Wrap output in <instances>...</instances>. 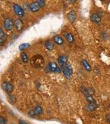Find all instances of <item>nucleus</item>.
I'll return each instance as SVG.
<instances>
[{
	"mask_svg": "<svg viewBox=\"0 0 110 124\" xmlns=\"http://www.w3.org/2000/svg\"><path fill=\"white\" fill-rule=\"evenodd\" d=\"M30 63L32 66L37 68H42L44 66L45 61H44L42 56H41L39 54H37L31 58Z\"/></svg>",
	"mask_w": 110,
	"mask_h": 124,
	"instance_id": "nucleus-1",
	"label": "nucleus"
},
{
	"mask_svg": "<svg viewBox=\"0 0 110 124\" xmlns=\"http://www.w3.org/2000/svg\"><path fill=\"white\" fill-rule=\"evenodd\" d=\"M3 26H4L5 31H11L13 29V27L15 26V22L12 18H6V19H5L4 22H3Z\"/></svg>",
	"mask_w": 110,
	"mask_h": 124,
	"instance_id": "nucleus-2",
	"label": "nucleus"
},
{
	"mask_svg": "<svg viewBox=\"0 0 110 124\" xmlns=\"http://www.w3.org/2000/svg\"><path fill=\"white\" fill-rule=\"evenodd\" d=\"M61 71L63 72L64 76L66 78H70L71 76L72 75L73 73V70H72V67L70 63H67L66 66L61 67Z\"/></svg>",
	"mask_w": 110,
	"mask_h": 124,
	"instance_id": "nucleus-3",
	"label": "nucleus"
},
{
	"mask_svg": "<svg viewBox=\"0 0 110 124\" xmlns=\"http://www.w3.org/2000/svg\"><path fill=\"white\" fill-rule=\"evenodd\" d=\"M47 69H48L49 71L54 72V73H60L61 72V69L54 62H50L48 64Z\"/></svg>",
	"mask_w": 110,
	"mask_h": 124,
	"instance_id": "nucleus-4",
	"label": "nucleus"
},
{
	"mask_svg": "<svg viewBox=\"0 0 110 124\" xmlns=\"http://www.w3.org/2000/svg\"><path fill=\"white\" fill-rule=\"evenodd\" d=\"M42 113H43V109H42V108L40 106H37L36 107H35V108L33 110H32L29 112L28 115H29L30 116L35 117V116H37L41 115Z\"/></svg>",
	"mask_w": 110,
	"mask_h": 124,
	"instance_id": "nucleus-5",
	"label": "nucleus"
},
{
	"mask_svg": "<svg viewBox=\"0 0 110 124\" xmlns=\"http://www.w3.org/2000/svg\"><path fill=\"white\" fill-rule=\"evenodd\" d=\"M13 8V10L14 12H15V13L16 14L18 17H22L24 16V15H25L24 10L19 5L17 4H14Z\"/></svg>",
	"mask_w": 110,
	"mask_h": 124,
	"instance_id": "nucleus-6",
	"label": "nucleus"
},
{
	"mask_svg": "<svg viewBox=\"0 0 110 124\" xmlns=\"http://www.w3.org/2000/svg\"><path fill=\"white\" fill-rule=\"evenodd\" d=\"M1 88L4 91L8 94H10L13 90V85L8 81H4L1 84Z\"/></svg>",
	"mask_w": 110,
	"mask_h": 124,
	"instance_id": "nucleus-7",
	"label": "nucleus"
},
{
	"mask_svg": "<svg viewBox=\"0 0 110 124\" xmlns=\"http://www.w3.org/2000/svg\"><path fill=\"white\" fill-rule=\"evenodd\" d=\"M67 57L66 55H61L58 57V63L61 67L66 66L67 63Z\"/></svg>",
	"mask_w": 110,
	"mask_h": 124,
	"instance_id": "nucleus-8",
	"label": "nucleus"
},
{
	"mask_svg": "<svg viewBox=\"0 0 110 124\" xmlns=\"http://www.w3.org/2000/svg\"><path fill=\"white\" fill-rule=\"evenodd\" d=\"M30 10L32 13H37L39 10L40 7L39 4L37 3V1H32L30 4Z\"/></svg>",
	"mask_w": 110,
	"mask_h": 124,
	"instance_id": "nucleus-9",
	"label": "nucleus"
},
{
	"mask_svg": "<svg viewBox=\"0 0 110 124\" xmlns=\"http://www.w3.org/2000/svg\"><path fill=\"white\" fill-rule=\"evenodd\" d=\"M76 19V13L74 10H71L67 14V19L70 23L74 22Z\"/></svg>",
	"mask_w": 110,
	"mask_h": 124,
	"instance_id": "nucleus-10",
	"label": "nucleus"
},
{
	"mask_svg": "<svg viewBox=\"0 0 110 124\" xmlns=\"http://www.w3.org/2000/svg\"><path fill=\"white\" fill-rule=\"evenodd\" d=\"M90 19L92 22L95 23H99L101 22V17L98 14L93 13L90 17Z\"/></svg>",
	"mask_w": 110,
	"mask_h": 124,
	"instance_id": "nucleus-11",
	"label": "nucleus"
},
{
	"mask_svg": "<svg viewBox=\"0 0 110 124\" xmlns=\"http://www.w3.org/2000/svg\"><path fill=\"white\" fill-rule=\"evenodd\" d=\"M6 38H7V35L5 33L2 29H0V46H2L4 44Z\"/></svg>",
	"mask_w": 110,
	"mask_h": 124,
	"instance_id": "nucleus-12",
	"label": "nucleus"
},
{
	"mask_svg": "<svg viewBox=\"0 0 110 124\" xmlns=\"http://www.w3.org/2000/svg\"><path fill=\"white\" fill-rule=\"evenodd\" d=\"M53 41H54L55 44H57V45H59V46L63 45L64 44V39H63V37H62L60 35L54 36L53 37Z\"/></svg>",
	"mask_w": 110,
	"mask_h": 124,
	"instance_id": "nucleus-13",
	"label": "nucleus"
},
{
	"mask_svg": "<svg viewBox=\"0 0 110 124\" xmlns=\"http://www.w3.org/2000/svg\"><path fill=\"white\" fill-rule=\"evenodd\" d=\"M23 26V23L20 19H17L15 21V27L17 31H22Z\"/></svg>",
	"mask_w": 110,
	"mask_h": 124,
	"instance_id": "nucleus-14",
	"label": "nucleus"
},
{
	"mask_svg": "<svg viewBox=\"0 0 110 124\" xmlns=\"http://www.w3.org/2000/svg\"><path fill=\"white\" fill-rule=\"evenodd\" d=\"M81 92L83 93L84 94L87 95H92L94 93V90L93 88H88L85 87H82L81 88Z\"/></svg>",
	"mask_w": 110,
	"mask_h": 124,
	"instance_id": "nucleus-15",
	"label": "nucleus"
},
{
	"mask_svg": "<svg viewBox=\"0 0 110 124\" xmlns=\"http://www.w3.org/2000/svg\"><path fill=\"white\" fill-rule=\"evenodd\" d=\"M97 108L96 103H89L88 105L85 106V110L89 112H92Z\"/></svg>",
	"mask_w": 110,
	"mask_h": 124,
	"instance_id": "nucleus-16",
	"label": "nucleus"
},
{
	"mask_svg": "<svg viewBox=\"0 0 110 124\" xmlns=\"http://www.w3.org/2000/svg\"><path fill=\"white\" fill-rule=\"evenodd\" d=\"M65 37L69 43H73L74 41V37L70 32H67L65 35Z\"/></svg>",
	"mask_w": 110,
	"mask_h": 124,
	"instance_id": "nucleus-17",
	"label": "nucleus"
},
{
	"mask_svg": "<svg viewBox=\"0 0 110 124\" xmlns=\"http://www.w3.org/2000/svg\"><path fill=\"white\" fill-rule=\"evenodd\" d=\"M81 63H82L83 66L84 68H85V69L86 70L89 71V72L92 70V67H91V66L89 64V63L88 62V61H86L85 59H83V60H82Z\"/></svg>",
	"mask_w": 110,
	"mask_h": 124,
	"instance_id": "nucleus-18",
	"label": "nucleus"
},
{
	"mask_svg": "<svg viewBox=\"0 0 110 124\" xmlns=\"http://www.w3.org/2000/svg\"><path fill=\"white\" fill-rule=\"evenodd\" d=\"M45 48L47 50H52L53 49H54V44H53L52 42H51L50 41H46L45 42Z\"/></svg>",
	"mask_w": 110,
	"mask_h": 124,
	"instance_id": "nucleus-19",
	"label": "nucleus"
},
{
	"mask_svg": "<svg viewBox=\"0 0 110 124\" xmlns=\"http://www.w3.org/2000/svg\"><path fill=\"white\" fill-rule=\"evenodd\" d=\"M30 47V44H28V43H24V44H22L19 46V50H21L22 52H23V50H26V49L29 48Z\"/></svg>",
	"mask_w": 110,
	"mask_h": 124,
	"instance_id": "nucleus-20",
	"label": "nucleus"
},
{
	"mask_svg": "<svg viewBox=\"0 0 110 124\" xmlns=\"http://www.w3.org/2000/svg\"><path fill=\"white\" fill-rule=\"evenodd\" d=\"M21 57H22V62H23V63H28V61H29V59H28V55H27L26 53H24V52H22V53H21Z\"/></svg>",
	"mask_w": 110,
	"mask_h": 124,
	"instance_id": "nucleus-21",
	"label": "nucleus"
},
{
	"mask_svg": "<svg viewBox=\"0 0 110 124\" xmlns=\"http://www.w3.org/2000/svg\"><path fill=\"white\" fill-rule=\"evenodd\" d=\"M8 99V101L10 103H15V101H16V98H15V97L14 95H13V94H9Z\"/></svg>",
	"mask_w": 110,
	"mask_h": 124,
	"instance_id": "nucleus-22",
	"label": "nucleus"
},
{
	"mask_svg": "<svg viewBox=\"0 0 110 124\" xmlns=\"http://www.w3.org/2000/svg\"><path fill=\"white\" fill-rule=\"evenodd\" d=\"M86 100L88 103H96L92 95H87L86 96Z\"/></svg>",
	"mask_w": 110,
	"mask_h": 124,
	"instance_id": "nucleus-23",
	"label": "nucleus"
},
{
	"mask_svg": "<svg viewBox=\"0 0 110 124\" xmlns=\"http://www.w3.org/2000/svg\"><path fill=\"white\" fill-rule=\"evenodd\" d=\"M37 1L39 4L41 8H44V6H45V1H44V0H39V1Z\"/></svg>",
	"mask_w": 110,
	"mask_h": 124,
	"instance_id": "nucleus-24",
	"label": "nucleus"
},
{
	"mask_svg": "<svg viewBox=\"0 0 110 124\" xmlns=\"http://www.w3.org/2000/svg\"><path fill=\"white\" fill-rule=\"evenodd\" d=\"M23 10H30V5L28 4V3H24L23 5V7H22Z\"/></svg>",
	"mask_w": 110,
	"mask_h": 124,
	"instance_id": "nucleus-25",
	"label": "nucleus"
},
{
	"mask_svg": "<svg viewBox=\"0 0 110 124\" xmlns=\"http://www.w3.org/2000/svg\"><path fill=\"white\" fill-rule=\"evenodd\" d=\"M0 124H7V121L4 117L3 116L0 117Z\"/></svg>",
	"mask_w": 110,
	"mask_h": 124,
	"instance_id": "nucleus-26",
	"label": "nucleus"
},
{
	"mask_svg": "<svg viewBox=\"0 0 110 124\" xmlns=\"http://www.w3.org/2000/svg\"><path fill=\"white\" fill-rule=\"evenodd\" d=\"M19 124H29L27 121H24L23 119H19Z\"/></svg>",
	"mask_w": 110,
	"mask_h": 124,
	"instance_id": "nucleus-27",
	"label": "nucleus"
},
{
	"mask_svg": "<svg viewBox=\"0 0 110 124\" xmlns=\"http://www.w3.org/2000/svg\"><path fill=\"white\" fill-rule=\"evenodd\" d=\"M106 121L108 123V124H110V114H108L106 116Z\"/></svg>",
	"mask_w": 110,
	"mask_h": 124,
	"instance_id": "nucleus-28",
	"label": "nucleus"
},
{
	"mask_svg": "<svg viewBox=\"0 0 110 124\" xmlns=\"http://www.w3.org/2000/svg\"><path fill=\"white\" fill-rule=\"evenodd\" d=\"M76 1H70V2H71V3H73V2H75Z\"/></svg>",
	"mask_w": 110,
	"mask_h": 124,
	"instance_id": "nucleus-29",
	"label": "nucleus"
},
{
	"mask_svg": "<svg viewBox=\"0 0 110 124\" xmlns=\"http://www.w3.org/2000/svg\"></svg>",
	"mask_w": 110,
	"mask_h": 124,
	"instance_id": "nucleus-30",
	"label": "nucleus"
}]
</instances>
